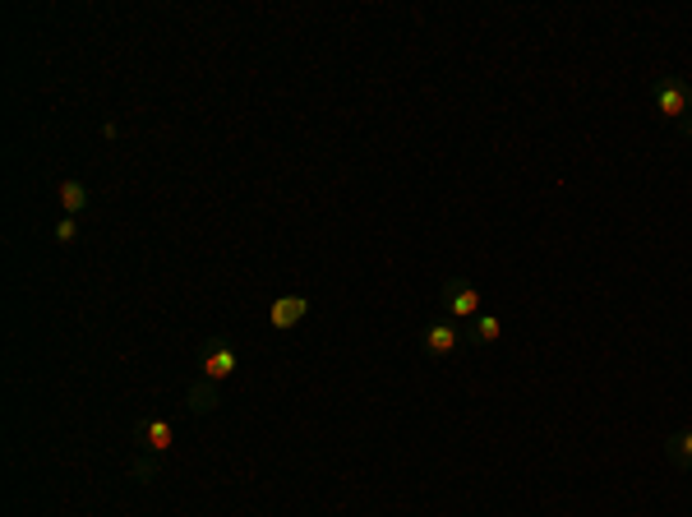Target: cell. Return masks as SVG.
<instances>
[{
  "mask_svg": "<svg viewBox=\"0 0 692 517\" xmlns=\"http://www.w3.org/2000/svg\"><path fill=\"white\" fill-rule=\"evenodd\" d=\"M651 97H656V111L665 116V121L683 125L692 116V84H683V79H674V74H660L656 84H651Z\"/></svg>",
  "mask_w": 692,
  "mask_h": 517,
  "instance_id": "obj_1",
  "label": "cell"
},
{
  "mask_svg": "<svg viewBox=\"0 0 692 517\" xmlns=\"http://www.w3.org/2000/svg\"><path fill=\"white\" fill-rule=\"evenodd\" d=\"M439 301H443V310H448L453 324H471V319L480 314V291L471 287L466 277H448L443 291H439Z\"/></svg>",
  "mask_w": 692,
  "mask_h": 517,
  "instance_id": "obj_2",
  "label": "cell"
},
{
  "mask_svg": "<svg viewBox=\"0 0 692 517\" xmlns=\"http://www.w3.org/2000/svg\"><path fill=\"white\" fill-rule=\"evenodd\" d=\"M236 365H240L236 347H231V342H222V337H208V342L199 347V370H203V379H208V384H222V379H231V374H236Z\"/></svg>",
  "mask_w": 692,
  "mask_h": 517,
  "instance_id": "obj_3",
  "label": "cell"
},
{
  "mask_svg": "<svg viewBox=\"0 0 692 517\" xmlns=\"http://www.w3.org/2000/svg\"><path fill=\"white\" fill-rule=\"evenodd\" d=\"M457 347H462V333H457L453 319H430V324L420 328V351L434 356V361H448Z\"/></svg>",
  "mask_w": 692,
  "mask_h": 517,
  "instance_id": "obj_4",
  "label": "cell"
},
{
  "mask_svg": "<svg viewBox=\"0 0 692 517\" xmlns=\"http://www.w3.org/2000/svg\"><path fill=\"white\" fill-rule=\"evenodd\" d=\"M134 444H139V453H167L171 444H176V430H171V421H162V416H144V421L134 425Z\"/></svg>",
  "mask_w": 692,
  "mask_h": 517,
  "instance_id": "obj_5",
  "label": "cell"
},
{
  "mask_svg": "<svg viewBox=\"0 0 692 517\" xmlns=\"http://www.w3.org/2000/svg\"><path fill=\"white\" fill-rule=\"evenodd\" d=\"M305 314H310V301H305V296H277V301L268 305V324L273 328H296Z\"/></svg>",
  "mask_w": 692,
  "mask_h": 517,
  "instance_id": "obj_6",
  "label": "cell"
},
{
  "mask_svg": "<svg viewBox=\"0 0 692 517\" xmlns=\"http://www.w3.org/2000/svg\"><path fill=\"white\" fill-rule=\"evenodd\" d=\"M499 333H503V319L499 314H476L471 319V347H490V342H499Z\"/></svg>",
  "mask_w": 692,
  "mask_h": 517,
  "instance_id": "obj_7",
  "label": "cell"
},
{
  "mask_svg": "<svg viewBox=\"0 0 692 517\" xmlns=\"http://www.w3.org/2000/svg\"><path fill=\"white\" fill-rule=\"evenodd\" d=\"M56 199H60V208H65V217L84 213V208H88V185L84 181H60L56 185Z\"/></svg>",
  "mask_w": 692,
  "mask_h": 517,
  "instance_id": "obj_8",
  "label": "cell"
},
{
  "mask_svg": "<svg viewBox=\"0 0 692 517\" xmlns=\"http://www.w3.org/2000/svg\"><path fill=\"white\" fill-rule=\"evenodd\" d=\"M665 453H669V462H674V467H679V471H688V476H692V430L669 434Z\"/></svg>",
  "mask_w": 692,
  "mask_h": 517,
  "instance_id": "obj_9",
  "label": "cell"
},
{
  "mask_svg": "<svg viewBox=\"0 0 692 517\" xmlns=\"http://www.w3.org/2000/svg\"><path fill=\"white\" fill-rule=\"evenodd\" d=\"M190 411H194V416H208V411H217V384L199 379V384L190 388Z\"/></svg>",
  "mask_w": 692,
  "mask_h": 517,
  "instance_id": "obj_10",
  "label": "cell"
},
{
  "mask_svg": "<svg viewBox=\"0 0 692 517\" xmlns=\"http://www.w3.org/2000/svg\"><path fill=\"white\" fill-rule=\"evenodd\" d=\"M157 471H162V462H157V453H134V462H130V476L134 481H157Z\"/></svg>",
  "mask_w": 692,
  "mask_h": 517,
  "instance_id": "obj_11",
  "label": "cell"
},
{
  "mask_svg": "<svg viewBox=\"0 0 692 517\" xmlns=\"http://www.w3.org/2000/svg\"><path fill=\"white\" fill-rule=\"evenodd\" d=\"M51 236H56L60 245H70L74 236H79V222H74V217H60V222H56V231H51Z\"/></svg>",
  "mask_w": 692,
  "mask_h": 517,
  "instance_id": "obj_12",
  "label": "cell"
},
{
  "mask_svg": "<svg viewBox=\"0 0 692 517\" xmlns=\"http://www.w3.org/2000/svg\"><path fill=\"white\" fill-rule=\"evenodd\" d=\"M679 130H683V139H692V116H688V121L679 125Z\"/></svg>",
  "mask_w": 692,
  "mask_h": 517,
  "instance_id": "obj_13",
  "label": "cell"
}]
</instances>
